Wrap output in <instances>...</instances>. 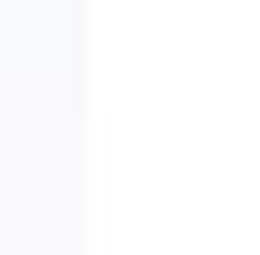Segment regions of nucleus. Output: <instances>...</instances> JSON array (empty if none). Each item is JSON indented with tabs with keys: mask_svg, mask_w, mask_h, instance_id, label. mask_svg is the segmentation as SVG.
<instances>
[]
</instances>
